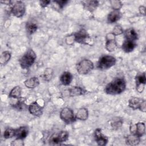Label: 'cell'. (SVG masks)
<instances>
[{
  "mask_svg": "<svg viewBox=\"0 0 146 146\" xmlns=\"http://www.w3.org/2000/svg\"><path fill=\"white\" fill-rule=\"evenodd\" d=\"M123 124V120L121 119L117 118L114 119L111 122V125L114 129H117L120 128Z\"/></svg>",
  "mask_w": 146,
  "mask_h": 146,
  "instance_id": "obj_31",
  "label": "cell"
},
{
  "mask_svg": "<svg viewBox=\"0 0 146 146\" xmlns=\"http://www.w3.org/2000/svg\"><path fill=\"white\" fill-rule=\"evenodd\" d=\"M22 88L20 86H17L14 87L10 92L9 97L13 99H18L21 97Z\"/></svg>",
  "mask_w": 146,
  "mask_h": 146,
  "instance_id": "obj_25",
  "label": "cell"
},
{
  "mask_svg": "<svg viewBox=\"0 0 146 146\" xmlns=\"http://www.w3.org/2000/svg\"><path fill=\"white\" fill-rule=\"evenodd\" d=\"M28 110L31 115L36 117H39L42 115L43 107H42L38 102L35 101L30 104L28 107Z\"/></svg>",
  "mask_w": 146,
  "mask_h": 146,
  "instance_id": "obj_12",
  "label": "cell"
},
{
  "mask_svg": "<svg viewBox=\"0 0 146 146\" xmlns=\"http://www.w3.org/2000/svg\"><path fill=\"white\" fill-rule=\"evenodd\" d=\"M53 2L56 3L60 9H62L68 3V1H67V0H58V1H54Z\"/></svg>",
  "mask_w": 146,
  "mask_h": 146,
  "instance_id": "obj_35",
  "label": "cell"
},
{
  "mask_svg": "<svg viewBox=\"0 0 146 146\" xmlns=\"http://www.w3.org/2000/svg\"><path fill=\"white\" fill-rule=\"evenodd\" d=\"M65 42L68 45L72 44L75 42L74 34H70V35L67 36L65 39Z\"/></svg>",
  "mask_w": 146,
  "mask_h": 146,
  "instance_id": "obj_34",
  "label": "cell"
},
{
  "mask_svg": "<svg viewBox=\"0 0 146 146\" xmlns=\"http://www.w3.org/2000/svg\"><path fill=\"white\" fill-rule=\"evenodd\" d=\"M112 33L116 36L117 35H119L122 34L124 33V31H123V29L122 27L121 26L117 25H116L113 27Z\"/></svg>",
  "mask_w": 146,
  "mask_h": 146,
  "instance_id": "obj_33",
  "label": "cell"
},
{
  "mask_svg": "<svg viewBox=\"0 0 146 146\" xmlns=\"http://www.w3.org/2000/svg\"><path fill=\"white\" fill-rule=\"evenodd\" d=\"M25 86L28 88H34L39 84V80L36 76L31 77L24 82Z\"/></svg>",
  "mask_w": 146,
  "mask_h": 146,
  "instance_id": "obj_20",
  "label": "cell"
},
{
  "mask_svg": "<svg viewBox=\"0 0 146 146\" xmlns=\"http://www.w3.org/2000/svg\"><path fill=\"white\" fill-rule=\"evenodd\" d=\"M139 11L140 14H141V15L145 16L146 14V8L145 6H140L139 7Z\"/></svg>",
  "mask_w": 146,
  "mask_h": 146,
  "instance_id": "obj_38",
  "label": "cell"
},
{
  "mask_svg": "<svg viewBox=\"0 0 146 146\" xmlns=\"http://www.w3.org/2000/svg\"><path fill=\"white\" fill-rule=\"evenodd\" d=\"M116 58L111 55H103L101 56L98 63L97 67L100 70H107L116 64Z\"/></svg>",
  "mask_w": 146,
  "mask_h": 146,
  "instance_id": "obj_4",
  "label": "cell"
},
{
  "mask_svg": "<svg viewBox=\"0 0 146 146\" xmlns=\"http://www.w3.org/2000/svg\"><path fill=\"white\" fill-rule=\"evenodd\" d=\"M15 135V129L12 128H6L3 132V137L6 139H10Z\"/></svg>",
  "mask_w": 146,
  "mask_h": 146,
  "instance_id": "obj_29",
  "label": "cell"
},
{
  "mask_svg": "<svg viewBox=\"0 0 146 146\" xmlns=\"http://www.w3.org/2000/svg\"><path fill=\"white\" fill-rule=\"evenodd\" d=\"M126 88V83L122 78H116L109 83L105 88V92L108 95H118L124 91Z\"/></svg>",
  "mask_w": 146,
  "mask_h": 146,
  "instance_id": "obj_1",
  "label": "cell"
},
{
  "mask_svg": "<svg viewBox=\"0 0 146 146\" xmlns=\"http://www.w3.org/2000/svg\"><path fill=\"white\" fill-rule=\"evenodd\" d=\"M129 131L131 133L135 134L140 137L143 136L145 132V123L144 122H138L135 124L131 123L129 127Z\"/></svg>",
  "mask_w": 146,
  "mask_h": 146,
  "instance_id": "obj_10",
  "label": "cell"
},
{
  "mask_svg": "<svg viewBox=\"0 0 146 146\" xmlns=\"http://www.w3.org/2000/svg\"><path fill=\"white\" fill-rule=\"evenodd\" d=\"M26 29L29 34H33L37 30L38 26L34 22H27L26 25Z\"/></svg>",
  "mask_w": 146,
  "mask_h": 146,
  "instance_id": "obj_28",
  "label": "cell"
},
{
  "mask_svg": "<svg viewBox=\"0 0 146 146\" xmlns=\"http://www.w3.org/2000/svg\"><path fill=\"white\" fill-rule=\"evenodd\" d=\"M72 75L68 71L64 72L60 77V81L64 86L69 85L72 80Z\"/></svg>",
  "mask_w": 146,
  "mask_h": 146,
  "instance_id": "obj_21",
  "label": "cell"
},
{
  "mask_svg": "<svg viewBox=\"0 0 146 146\" xmlns=\"http://www.w3.org/2000/svg\"><path fill=\"white\" fill-rule=\"evenodd\" d=\"M128 106L133 110H139L143 112L146 111V102L144 99L140 98H131L128 100Z\"/></svg>",
  "mask_w": 146,
  "mask_h": 146,
  "instance_id": "obj_6",
  "label": "cell"
},
{
  "mask_svg": "<svg viewBox=\"0 0 146 146\" xmlns=\"http://www.w3.org/2000/svg\"><path fill=\"white\" fill-rule=\"evenodd\" d=\"M18 100L16 103L13 104V107L19 111H22L27 108V105L25 103V99L23 98H19L17 99Z\"/></svg>",
  "mask_w": 146,
  "mask_h": 146,
  "instance_id": "obj_26",
  "label": "cell"
},
{
  "mask_svg": "<svg viewBox=\"0 0 146 146\" xmlns=\"http://www.w3.org/2000/svg\"><path fill=\"white\" fill-rule=\"evenodd\" d=\"M121 17V13L120 11V10H113L109 13L107 17V21L110 23H113L119 21Z\"/></svg>",
  "mask_w": 146,
  "mask_h": 146,
  "instance_id": "obj_15",
  "label": "cell"
},
{
  "mask_svg": "<svg viewBox=\"0 0 146 146\" xmlns=\"http://www.w3.org/2000/svg\"><path fill=\"white\" fill-rule=\"evenodd\" d=\"M29 133V129L26 126H22L17 129H15V135L16 139L23 140L26 137Z\"/></svg>",
  "mask_w": 146,
  "mask_h": 146,
  "instance_id": "obj_16",
  "label": "cell"
},
{
  "mask_svg": "<svg viewBox=\"0 0 146 146\" xmlns=\"http://www.w3.org/2000/svg\"><path fill=\"white\" fill-rule=\"evenodd\" d=\"M11 145L18 146V145H24V144H23V142L22 141V140L16 139L15 140H14L11 142Z\"/></svg>",
  "mask_w": 146,
  "mask_h": 146,
  "instance_id": "obj_36",
  "label": "cell"
},
{
  "mask_svg": "<svg viewBox=\"0 0 146 146\" xmlns=\"http://www.w3.org/2000/svg\"><path fill=\"white\" fill-rule=\"evenodd\" d=\"M82 2L84 9L90 12L95 10L99 5V1H83Z\"/></svg>",
  "mask_w": 146,
  "mask_h": 146,
  "instance_id": "obj_19",
  "label": "cell"
},
{
  "mask_svg": "<svg viewBox=\"0 0 146 146\" xmlns=\"http://www.w3.org/2000/svg\"><path fill=\"white\" fill-rule=\"evenodd\" d=\"M68 136L69 133L66 131H62L58 133H54L50 138V144H60L66 141Z\"/></svg>",
  "mask_w": 146,
  "mask_h": 146,
  "instance_id": "obj_8",
  "label": "cell"
},
{
  "mask_svg": "<svg viewBox=\"0 0 146 146\" xmlns=\"http://www.w3.org/2000/svg\"><path fill=\"white\" fill-rule=\"evenodd\" d=\"M105 47L106 50L109 52L115 51L117 47L115 36L112 34V32L107 34L106 35Z\"/></svg>",
  "mask_w": 146,
  "mask_h": 146,
  "instance_id": "obj_11",
  "label": "cell"
},
{
  "mask_svg": "<svg viewBox=\"0 0 146 146\" xmlns=\"http://www.w3.org/2000/svg\"><path fill=\"white\" fill-rule=\"evenodd\" d=\"M125 143L128 145H137L140 143V137L135 134L131 133L125 137Z\"/></svg>",
  "mask_w": 146,
  "mask_h": 146,
  "instance_id": "obj_22",
  "label": "cell"
},
{
  "mask_svg": "<svg viewBox=\"0 0 146 146\" xmlns=\"http://www.w3.org/2000/svg\"><path fill=\"white\" fill-rule=\"evenodd\" d=\"M1 3L10 6L13 3V2L11 1H1Z\"/></svg>",
  "mask_w": 146,
  "mask_h": 146,
  "instance_id": "obj_39",
  "label": "cell"
},
{
  "mask_svg": "<svg viewBox=\"0 0 146 146\" xmlns=\"http://www.w3.org/2000/svg\"><path fill=\"white\" fill-rule=\"evenodd\" d=\"M94 67L93 62L90 59H84L80 60L76 64L77 72L80 75H86L91 72Z\"/></svg>",
  "mask_w": 146,
  "mask_h": 146,
  "instance_id": "obj_5",
  "label": "cell"
},
{
  "mask_svg": "<svg viewBox=\"0 0 146 146\" xmlns=\"http://www.w3.org/2000/svg\"><path fill=\"white\" fill-rule=\"evenodd\" d=\"M111 6L113 10H119L123 6V3L119 0H112L110 1Z\"/></svg>",
  "mask_w": 146,
  "mask_h": 146,
  "instance_id": "obj_32",
  "label": "cell"
},
{
  "mask_svg": "<svg viewBox=\"0 0 146 146\" xmlns=\"http://www.w3.org/2000/svg\"><path fill=\"white\" fill-rule=\"evenodd\" d=\"M26 11L25 4L23 2L18 1L10 5V13L15 17L21 18L23 16Z\"/></svg>",
  "mask_w": 146,
  "mask_h": 146,
  "instance_id": "obj_7",
  "label": "cell"
},
{
  "mask_svg": "<svg viewBox=\"0 0 146 146\" xmlns=\"http://www.w3.org/2000/svg\"><path fill=\"white\" fill-rule=\"evenodd\" d=\"M53 75V70L51 68H46L43 75H42V78L45 80V81H49L52 77Z\"/></svg>",
  "mask_w": 146,
  "mask_h": 146,
  "instance_id": "obj_30",
  "label": "cell"
},
{
  "mask_svg": "<svg viewBox=\"0 0 146 146\" xmlns=\"http://www.w3.org/2000/svg\"><path fill=\"white\" fill-rule=\"evenodd\" d=\"M74 34L76 42L89 46H92L94 44V40L89 35L85 29H82L78 32Z\"/></svg>",
  "mask_w": 146,
  "mask_h": 146,
  "instance_id": "obj_3",
  "label": "cell"
},
{
  "mask_svg": "<svg viewBox=\"0 0 146 146\" xmlns=\"http://www.w3.org/2000/svg\"><path fill=\"white\" fill-rule=\"evenodd\" d=\"M51 3L50 1H47V0H44V1H39V3L40 5L42 7L44 8L46 7H47L50 3Z\"/></svg>",
  "mask_w": 146,
  "mask_h": 146,
  "instance_id": "obj_37",
  "label": "cell"
},
{
  "mask_svg": "<svg viewBox=\"0 0 146 146\" xmlns=\"http://www.w3.org/2000/svg\"><path fill=\"white\" fill-rule=\"evenodd\" d=\"M69 95L71 97L79 96L80 95H84L86 92V90L83 89L82 87L79 86H74L71 87L69 90Z\"/></svg>",
  "mask_w": 146,
  "mask_h": 146,
  "instance_id": "obj_17",
  "label": "cell"
},
{
  "mask_svg": "<svg viewBox=\"0 0 146 146\" xmlns=\"http://www.w3.org/2000/svg\"><path fill=\"white\" fill-rule=\"evenodd\" d=\"M75 117L76 119L80 120H86L88 117V111L87 109H86V108H81L79 109L76 113Z\"/></svg>",
  "mask_w": 146,
  "mask_h": 146,
  "instance_id": "obj_24",
  "label": "cell"
},
{
  "mask_svg": "<svg viewBox=\"0 0 146 146\" xmlns=\"http://www.w3.org/2000/svg\"><path fill=\"white\" fill-rule=\"evenodd\" d=\"M136 44V43L133 41L127 40H125L121 46L123 50L127 53H129L132 52L135 48Z\"/></svg>",
  "mask_w": 146,
  "mask_h": 146,
  "instance_id": "obj_23",
  "label": "cell"
},
{
  "mask_svg": "<svg viewBox=\"0 0 146 146\" xmlns=\"http://www.w3.org/2000/svg\"><path fill=\"white\" fill-rule=\"evenodd\" d=\"M36 58L35 52L33 49L28 50L20 58L19 64L22 69H27L35 62Z\"/></svg>",
  "mask_w": 146,
  "mask_h": 146,
  "instance_id": "obj_2",
  "label": "cell"
},
{
  "mask_svg": "<svg viewBox=\"0 0 146 146\" xmlns=\"http://www.w3.org/2000/svg\"><path fill=\"white\" fill-rule=\"evenodd\" d=\"M135 80L136 90L138 92L141 93L144 90L145 85L146 83V78L145 72H143L137 75V76L135 78Z\"/></svg>",
  "mask_w": 146,
  "mask_h": 146,
  "instance_id": "obj_14",
  "label": "cell"
},
{
  "mask_svg": "<svg viewBox=\"0 0 146 146\" xmlns=\"http://www.w3.org/2000/svg\"><path fill=\"white\" fill-rule=\"evenodd\" d=\"M11 56V54L9 51H3L0 57V63L2 65L6 64L10 59Z\"/></svg>",
  "mask_w": 146,
  "mask_h": 146,
  "instance_id": "obj_27",
  "label": "cell"
},
{
  "mask_svg": "<svg viewBox=\"0 0 146 146\" xmlns=\"http://www.w3.org/2000/svg\"><path fill=\"white\" fill-rule=\"evenodd\" d=\"M60 117L64 123L70 124L75 121L76 117L73 110L68 107L63 108L60 112Z\"/></svg>",
  "mask_w": 146,
  "mask_h": 146,
  "instance_id": "obj_9",
  "label": "cell"
},
{
  "mask_svg": "<svg viewBox=\"0 0 146 146\" xmlns=\"http://www.w3.org/2000/svg\"><path fill=\"white\" fill-rule=\"evenodd\" d=\"M94 137L95 141L98 145L103 146L108 143V137L105 136L100 128H96L94 132Z\"/></svg>",
  "mask_w": 146,
  "mask_h": 146,
  "instance_id": "obj_13",
  "label": "cell"
},
{
  "mask_svg": "<svg viewBox=\"0 0 146 146\" xmlns=\"http://www.w3.org/2000/svg\"><path fill=\"white\" fill-rule=\"evenodd\" d=\"M124 33L125 38L127 40L134 42L135 40L137 39V38H138L137 34L136 32V31L132 28H129L127 29L124 32Z\"/></svg>",
  "mask_w": 146,
  "mask_h": 146,
  "instance_id": "obj_18",
  "label": "cell"
}]
</instances>
